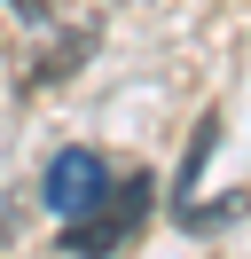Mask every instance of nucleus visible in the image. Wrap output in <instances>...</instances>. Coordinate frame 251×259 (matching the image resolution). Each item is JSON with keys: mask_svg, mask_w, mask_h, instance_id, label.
I'll use <instances>...</instances> for the list:
<instances>
[{"mask_svg": "<svg viewBox=\"0 0 251 259\" xmlns=\"http://www.w3.org/2000/svg\"><path fill=\"white\" fill-rule=\"evenodd\" d=\"M149 189H157L149 173H118L87 212L63 220V251H71V259H110V251H126V243L141 236V220H149Z\"/></svg>", "mask_w": 251, "mask_h": 259, "instance_id": "nucleus-1", "label": "nucleus"}, {"mask_svg": "<svg viewBox=\"0 0 251 259\" xmlns=\"http://www.w3.org/2000/svg\"><path fill=\"white\" fill-rule=\"evenodd\" d=\"M110 181H118V173H110V157H102V149H63V157L47 165V189H39V196L63 212V220H71V212H87L94 196L110 189Z\"/></svg>", "mask_w": 251, "mask_h": 259, "instance_id": "nucleus-2", "label": "nucleus"}, {"mask_svg": "<svg viewBox=\"0 0 251 259\" xmlns=\"http://www.w3.org/2000/svg\"><path fill=\"white\" fill-rule=\"evenodd\" d=\"M87 48H94V32H71L63 48H47V55H39V71H31L24 87H47V79H63V71H78V55H87Z\"/></svg>", "mask_w": 251, "mask_h": 259, "instance_id": "nucleus-3", "label": "nucleus"}, {"mask_svg": "<svg viewBox=\"0 0 251 259\" xmlns=\"http://www.w3.org/2000/svg\"><path fill=\"white\" fill-rule=\"evenodd\" d=\"M8 8H16V16H24V24H47V16H55V8H63V0H8Z\"/></svg>", "mask_w": 251, "mask_h": 259, "instance_id": "nucleus-4", "label": "nucleus"}]
</instances>
